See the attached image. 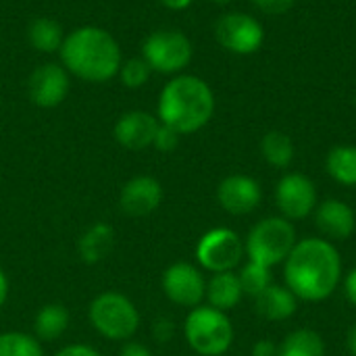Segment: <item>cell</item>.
<instances>
[{
    "instance_id": "1",
    "label": "cell",
    "mask_w": 356,
    "mask_h": 356,
    "mask_svg": "<svg viewBox=\"0 0 356 356\" xmlns=\"http://www.w3.org/2000/svg\"><path fill=\"white\" fill-rule=\"evenodd\" d=\"M344 263L334 242L325 238L298 240L284 261V286L305 302H323L342 284Z\"/></svg>"
},
{
    "instance_id": "2",
    "label": "cell",
    "mask_w": 356,
    "mask_h": 356,
    "mask_svg": "<svg viewBox=\"0 0 356 356\" xmlns=\"http://www.w3.org/2000/svg\"><path fill=\"white\" fill-rule=\"evenodd\" d=\"M58 54L67 73L90 83H104L121 69L119 42L96 25H83L69 31Z\"/></svg>"
},
{
    "instance_id": "3",
    "label": "cell",
    "mask_w": 356,
    "mask_h": 356,
    "mask_svg": "<svg viewBox=\"0 0 356 356\" xmlns=\"http://www.w3.org/2000/svg\"><path fill=\"white\" fill-rule=\"evenodd\" d=\"M215 113L211 86L196 75H175L159 96V121L188 136L200 131Z\"/></svg>"
},
{
    "instance_id": "4",
    "label": "cell",
    "mask_w": 356,
    "mask_h": 356,
    "mask_svg": "<svg viewBox=\"0 0 356 356\" xmlns=\"http://www.w3.org/2000/svg\"><path fill=\"white\" fill-rule=\"evenodd\" d=\"M188 346L198 356H225L234 344V323L227 313L209 305L190 309L184 321Z\"/></svg>"
},
{
    "instance_id": "5",
    "label": "cell",
    "mask_w": 356,
    "mask_h": 356,
    "mask_svg": "<svg viewBox=\"0 0 356 356\" xmlns=\"http://www.w3.org/2000/svg\"><path fill=\"white\" fill-rule=\"evenodd\" d=\"M296 242L298 236L294 223L284 219L282 215H271L252 225L244 240V252L248 261L273 269L277 265H284Z\"/></svg>"
},
{
    "instance_id": "6",
    "label": "cell",
    "mask_w": 356,
    "mask_h": 356,
    "mask_svg": "<svg viewBox=\"0 0 356 356\" xmlns=\"http://www.w3.org/2000/svg\"><path fill=\"white\" fill-rule=\"evenodd\" d=\"M92 327L111 342H129L140 330V311L121 292L108 290L90 302L88 311Z\"/></svg>"
},
{
    "instance_id": "7",
    "label": "cell",
    "mask_w": 356,
    "mask_h": 356,
    "mask_svg": "<svg viewBox=\"0 0 356 356\" xmlns=\"http://www.w3.org/2000/svg\"><path fill=\"white\" fill-rule=\"evenodd\" d=\"M194 48L186 33L177 29L152 31L142 44V58L156 73L173 75L184 71L192 60Z\"/></svg>"
},
{
    "instance_id": "8",
    "label": "cell",
    "mask_w": 356,
    "mask_h": 356,
    "mask_svg": "<svg viewBox=\"0 0 356 356\" xmlns=\"http://www.w3.org/2000/svg\"><path fill=\"white\" fill-rule=\"evenodd\" d=\"M244 257V240L229 227L209 229L196 244V261L209 273L236 271Z\"/></svg>"
},
{
    "instance_id": "9",
    "label": "cell",
    "mask_w": 356,
    "mask_h": 356,
    "mask_svg": "<svg viewBox=\"0 0 356 356\" xmlns=\"http://www.w3.org/2000/svg\"><path fill=\"white\" fill-rule=\"evenodd\" d=\"M275 204L280 215L292 223L311 217L319 204L315 181L298 171L286 173L275 186Z\"/></svg>"
},
{
    "instance_id": "10",
    "label": "cell",
    "mask_w": 356,
    "mask_h": 356,
    "mask_svg": "<svg viewBox=\"0 0 356 356\" xmlns=\"http://www.w3.org/2000/svg\"><path fill=\"white\" fill-rule=\"evenodd\" d=\"M217 42L234 54H252L263 46L265 29L252 15L227 13L215 25Z\"/></svg>"
},
{
    "instance_id": "11",
    "label": "cell",
    "mask_w": 356,
    "mask_h": 356,
    "mask_svg": "<svg viewBox=\"0 0 356 356\" xmlns=\"http://www.w3.org/2000/svg\"><path fill=\"white\" fill-rule=\"evenodd\" d=\"M161 288L173 305L186 309L200 307L207 296V280L192 263H173L167 267L161 277Z\"/></svg>"
},
{
    "instance_id": "12",
    "label": "cell",
    "mask_w": 356,
    "mask_h": 356,
    "mask_svg": "<svg viewBox=\"0 0 356 356\" xmlns=\"http://www.w3.org/2000/svg\"><path fill=\"white\" fill-rule=\"evenodd\" d=\"M261 200H263L261 184L250 175L234 173L223 177L221 184L217 186L219 207L234 217H244L254 213Z\"/></svg>"
},
{
    "instance_id": "13",
    "label": "cell",
    "mask_w": 356,
    "mask_h": 356,
    "mask_svg": "<svg viewBox=\"0 0 356 356\" xmlns=\"http://www.w3.org/2000/svg\"><path fill=\"white\" fill-rule=\"evenodd\" d=\"M69 92V73L63 65L44 63L31 71L27 79V94L29 100L42 108L58 106Z\"/></svg>"
},
{
    "instance_id": "14",
    "label": "cell",
    "mask_w": 356,
    "mask_h": 356,
    "mask_svg": "<svg viewBox=\"0 0 356 356\" xmlns=\"http://www.w3.org/2000/svg\"><path fill=\"white\" fill-rule=\"evenodd\" d=\"M313 215H315V225L321 232V238L330 242H344L355 234V209L340 198H327L319 202Z\"/></svg>"
},
{
    "instance_id": "15",
    "label": "cell",
    "mask_w": 356,
    "mask_h": 356,
    "mask_svg": "<svg viewBox=\"0 0 356 356\" xmlns=\"http://www.w3.org/2000/svg\"><path fill=\"white\" fill-rule=\"evenodd\" d=\"M163 202V186L159 179L150 175H136L131 177L119 196L121 211L127 217H146L154 213Z\"/></svg>"
},
{
    "instance_id": "16",
    "label": "cell",
    "mask_w": 356,
    "mask_h": 356,
    "mask_svg": "<svg viewBox=\"0 0 356 356\" xmlns=\"http://www.w3.org/2000/svg\"><path fill=\"white\" fill-rule=\"evenodd\" d=\"M161 121L159 117L146 113V111H127L123 113L115 123V140L127 150H144L152 146L156 129Z\"/></svg>"
},
{
    "instance_id": "17",
    "label": "cell",
    "mask_w": 356,
    "mask_h": 356,
    "mask_svg": "<svg viewBox=\"0 0 356 356\" xmlns=\"http://www.w3.org/2000/svg\"><path fill=\"white\" fill-rule=\"evenodd\" d=\"M244 298V290L238 277V271H225V273H213L211 280L207 282V305L229 313L234 311Z\"/></svg>"
},
{
    "instance_id": "18",
    "label": "cell",
    "mask_w": 356,
    "mask_h": 356,
    "mask_svg": "<svg viewBox=\"0 0 356 356\" xmlns=\"http://www.w3.org/2000/svg\"><path fill=\"white\" fill-rule=\"evenodd\" d=\"M254 311L267 321H288L298 311V298L280 284H271L254 298Z\"/></svg>"
},
{
    "instance_id": "19",
    "label": "cell",
    "mask_w": 356,
    "mask_h": 356,
    "mask_svg": "<svg viewBox=\"0 0 356 356\" xmlns=\"http://www.w3.org/2000/svg\"><path fill=\"white\" fill-rule=\"evenodd\" d=\"M115 246V229L108 223H94L77 242V252L83 263L94 265L104 261Z\"/></svg>"
},
{
    "instance_id": "20",
    "label": "cell",
    "mask_w": 356,
    "mask_h": 356,
    "mask_svg": "<svg viewBox=\"0 0 356 356\" xmlns=\"http://www.w3.org/2000/svg\"><path fill=\"white\" fill-rule=\"evenodd\" d=\"M69 327V311L65 305L60 302H50L44 305L33 321V330H35V338L44 340V342H52L58 340Z\"/></svg>"
},
{
    "instance_id": "21",
    "label": "cell",
    "mask_w": 356,
    "mask_h": 356,
    "mask_svg": "<svg viewBox=\"0 0 356 356\" xmlns=\"http://www.w3.org/2000/svg\"><path fill=\"white\" fill-rule=\"evenodd\" d=\"M277 356H325V340L319 332L300 327L277 344Z\"/></svg>"
},
{
    "instance_id": "22",
    "label": "cell",
    "mask_w": 356,
    "mask_h": 356,
    "mask_svg": "<svg viewBox=\"0 0 356 356\" xmlns=\"http://www.w3.org/2000/svg\"><path fill=\"white\" fill-rule=\"evenodd\" d=\"M330 177L346 188L356 186V146H334L325 156Z\"/></svg>"
},
{
    "instance_id": "23",
    "label": "cell",
    "mask_w": 356,
    "mask_h": 356,
    "mask_svg": "<svg viewBox=\"0 0 356 356\" xmlns=\"http://www.w3.org/2000/svg\"><path fill=\"white\" fill-rule=\"evenodd\" d=\"M27 40L29 44L38 50V52H58L60 46H63V40H65V33H63V27L54 21V19H48V17H40V19H33L27 27Z\"/></svg>"
},
{
    "instance_id": "24",
    "label": "cell",
    "mask_w": 356,
    "mask_h": 356,
    "mask_svg": "<svg viewBox=\"0 0 356 356\" xmlns=\"http://www.w3.org/2000/svg\"><path fill=\"white\" fill-rule=\"evenodd\" d=\"M261 152L271 167L286 169L294 161V142L284 131H267L261 140Z\"/></svg>"
},
{
    "instance_id": "25",
    "label": "cell",
    "mask_w": 356,
    "mask_h": 356,
    "mask_svg": "<svg viewBox=\"0 0 356 356\" xmlns=\"http://www.w3.org/2000/svg\"><path fill=\"white\" fill-rule=\"evenodd\" d=\"M0 356H44L42 344L35 336L25 332H2Z\"/></svg>"
},
{
    "instance_id": "26",
    "label": "cell",
    "mask_w": 356,
    "mask_h": 356,
    "mask_svg": "<svg viewBox=\"0 0 356 356\" xmlns=\"http://www.w3.org/2000/svg\"><path fill=\"white\" fill-rule=\"evenodd\" d=\"M238 277H240V284H242V290H244V296H250V298H257L259 294H263L271 284H273V273L269 267H263L259 263H244L238 271Z\"/></svg>"
},
{
    "instance_id": "27",
    "label": "cell",
    "mask_w": 356,
    "mask_h": 356,
    "mask_svg": "<svg viewBox=\"0 0 356 356\" xmlns=\"http://www.w3.org/2000/svg\"><path fill=\"white\" fill-rule=\"evenodd\" d=\"M150 71L152 69L148 67V63L142 56H138V58H127L125 63H121L119 75L125 88H142L148 81Z\"/></svg>"
},
{
    "instance_id": "28",
    "label": "cell",
    "mask_w": 356,
    "mask_h": 356,
    "mask_svg": "<svg viewBox=\"0 0 356 356\" xmlns=\"http://www.w3.org/2000/svg\"><path fill=\"white\" fill-rule=\"evenodd\" d=\"M179 138H181V134H177L173 127H169V125H159V129H156V136H154V142H152V146L156 148V150H161V152H171V150H175L177 148V144H179Z\"/></svg>"
},
{
    "instance_id": "29",
    "label": "cell",
    "mask_w": 356,
    "mask_h": 356,
    "mask_svg": "<svg viewBox=\"0 0 356 356\" xmlns=\"http://www.w3.org/2000/svg\"><path fill=\"white\" fill-rule=\"evenodd\" d=\"M252 4L267 15H284L294 6V0H252Z\"/></svg>"
},
{
    "instance_id": "30",
    "label": "cell",
    "mask_w": 356,
    "mask_h": 356,
    "mask_svg": "<svg viewBox=\"0 0 356 356\" xmlns=\"http://www.w3.org/2000/svg\"><path fill=\"white\" fill-rule=\"evenodd\" d=\"M54 356H102L96 348L88 346V344H69L65 348H60Z\"/></svg>"
},
{
    "instance_id": "31",
    "label": "cell",
    "mask_w": 356,
    "mask_h": 356,
    "mask_svg": "<svg viewBox=\"0 0 356 356\" xmlns=\"http://www.w3.org/2000/svg\"><path fill=\"white\" fill-rule=\"evenodd\" d=\"M152 332H154V338L159 342H169L173 338V323H171V319H165V317L156 319Z\"/></svg>"
},
{
    "instance_id": "32",
    "label": "cell",
    "mask_w": 356,
    "mask_h": 356,
    "mask_svg": "<svg viewBox=\"0 0 356 356\" xmlns=\"http://www.w3.org/2000/svg\"><path fill=\"white\" fill-rule=\"evenodd\" d=\"M342 286H344V294H346V300L356 307V267H353L346 275H344V280H342Z\"/></svg>"
},
{
    "instance_id": "33",
    "label": "cell",
    "mask_w": 356,
    "mask_h": 356,
    "mask_svg": "<svg viewBox=\"0 0 356 356\" xmlns=\"http://www.w3.org/2000/svg\"><path fill=\"white\" fill-rule=\"evenodd\" d=\"M252 356H277V344L269 338L259 340L252 346Z\"/></svg>"
},
{
    "instance_id": "34",
    "label": "cell",
    "mask_w": 356,
    "mask_h": 356,
    "mask_svg": "<svg viewBox=\"0 0 356 356\" xmlns=\"http://www.w3.org/2000/svg\"><path fill=\"white\" fill-rule=\"evenodd\" d=\"M119 356H152V353H150V348H146L140 342H125Z\"/></svg>"
},
{
    "instance_id": "35",
    "label": "cell",
    "mask_w": 356,
    "mask_h": 356,
    "mask_svg": "<svg viewBox=\"0 0 356 356\" xmlns=\"http://www.w3.org/2000/svg\"><path fill=\"white\" fill-rule=\"evenodd\" d=\"M6 298H8V277H6L4 269L0 267V309L4 307Z\"/></svg>"
},
{
    "instance_id": "36",
    "label": "cell",
    "mask_w": 356,
    "mask_h": 356,
    "mask_svg": "<svg viewBox=\"0 0 356 356\" xmlns=\"http://www.w3.org/2000/svg\"><path fill=\"white\" fill-rule=\"evenodd\" d=\"M163 6H167V8H171V10H184V8H188L194 0H159Z\"/></svg>"
},
{
    "instance_id": "37",
    "label": "cell",
    "mask_w": 356,
    "mask_h": 356,
    "mask_svg": "<svg viewBox=\"0 0 356 356\" xmlns=\"http://www.w3.org/2000/svg\"><path fill=\"white\" fill-rule=\"evenodd\" d=\"M346 348H348L350 356H356V323L346 334Z\"/></svg>"
},
{
    "instance_id": "38",
    "label": "cell",
    "mask_w": 356,
    "mask_h": 356,
    "mask_svg": "<svg viewBox=\"0 0 356 356\" xmlns=\"http://www.w3.org/2000/svg\"><path fill=\"white\" fill-rule=\"evenodd\" d=\"M211 2H219V4H225V2H232V0H211Z\"/></svg>"
}]
</instances>
